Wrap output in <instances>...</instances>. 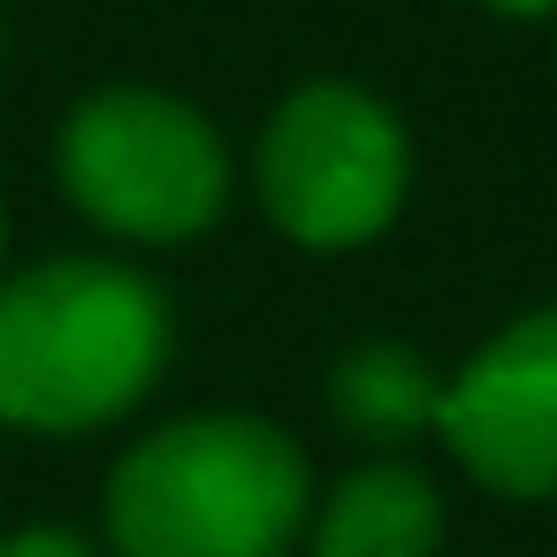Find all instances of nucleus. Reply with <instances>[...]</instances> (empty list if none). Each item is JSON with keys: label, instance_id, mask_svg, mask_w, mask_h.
Returning a JSON list of instances; mask_svg holds the SVG:
<instances>
[{"label": "nucleus", "instance_id": "7ed1b4c3", "mask_svg": "<svg viewBox=\"0 0 557 557\" xmlns=\"http://www.w3.org/2000/svg\"><path fill=\"white\" fill-rule=\"evenodd\" d=\"M62 191L115 237H199L230 199L214 123L169 92H100L62 123Z\"/></svg>", "mask_w": 557, "mask_h": 557}, {"label": "nucleus", "instance_id": "0eeeda50", "mask_svg": "<svg viewBox=\"0 0 557 557\" xmlns=\"http://www.w3.org/2000/svg\"><path fill=\"white\" fill-rule=\"evenodd\" d=\"M329 405L351 435L367 443H405V435H428L435 412H443V374L405 351V344H359L336 359L329 374Z\"/></svg>", "mask_w": 557, "mask_h": 557}, {"label": "nucleus", "instance_id": "f03ea898", "mask_svg": "<svg viewBox=\"0 0 557 557\" xmlns=\"http://www.w3.org/2000/svg\"><path fill=\"white\" fill-rule=\"evenodd\" d=\"M298 527L306 458L252 412L176 420L108 481V534L123 557H283Z\"/></svg>", "mask_w": 557, "mask_h": 557}, {"label": "nucleus", "instance_id": "6e6552de", "mask_svg": "<svg viewBox=\"0 0 557 557\" xmlns=\"http://www.w3.org/2000/svg\"><path fill=\"white\" fill-rule=\"evenodd\" d=\"M0 557H92V549L77 534H62V527H24V534L0 542Z\"/></svg>", "mask_w": 557, "mask_h": 557}, {"label": "nucleus", "instance_id": "f257e3e1", "mask_svg": "<svg viewBox=\"0 0 557 557\" xmlns=\"http://www.w3.org/2000/svg\"><path fill=\"white\" fill-rule=\"evenodd\" d=\"M169 359V306L138 268L47 260L0 283V420L70 435L123 420Z\"/></svg>", "mask_w": 557, "mask_h": 557}, {"label": "nucleus", "instance_id": "423d86ee", "mask_svg": "<svg viewBox=\"0 0 557 557\" xmlns=\"http://www.w3.org/2000/svg\"><path fill=\"white\" fill-rule=\"evenodd\" d=\"M443 534V496L420 466H367L351 473L321 519H313V557H435Z\"/></svg>", "mask_w": 557, "mask_h": 557}, {"label": "nucleus", "instance_id": "20e7f679", "mask_svg": "<svg viewBox=\"0 0 557 557\" xmlns=\"http://www.w3.org/2000/svg\"><path fill=\"white\" fill-rule=\"evenodd\" d=\"M405 176L412 153L397 115L351 85L290 92L260 138V199L313 252H344L389 230V214L405 207Z\"/></svg>", "mask_w": 557, "mask_h": 557}, {"label": "nucleus", "instance_id": "39448f33", "mask_svg": "<svg viewBox=\"0 0 557 557\" xmlns=\"http://www.w3.org/2000/svg\"><path fill=\"white\" fill-rule=\"evenodd\" d=\"M435 428L466 458V473L488 481L496 496H549L557 488V306L481 344L443 382Z\"/></svg>", "mask_w": 557, "mask_h": 557}, {"label": "nucleus", "instance_id": "1a4fd4ad", "mask_svg": "<svg viewBox=\"0 0 557 557\" xmlns=\"http://www.w3.org/2000/svg\"><path fill=\"white\" fill-rule=\"evenodd\" d=\"M488 9H504V16H549L557 0H488Z\"/></svg>", "mask_w": 557, "mask_h": 557}]
</instances>
